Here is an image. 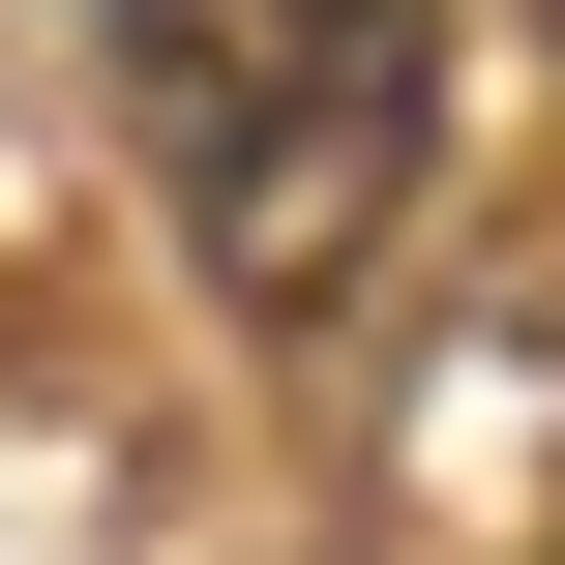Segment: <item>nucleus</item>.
Instances as JSON below:
<instances>
[{"instance_id": "1", "label": "nucleus", "mask_w": 565, "mask_h": 565, "mask_svg": "<svg viewBox=\"0 0 565 565\" xmlns=\"http://www.w3.org/2000/svg\"><path fill=\"white\" fill-rule=\"evenodd\" d=\"M119 89L238 298H328L417 179V0H119Z\"/></svg>"}]
</instances>
